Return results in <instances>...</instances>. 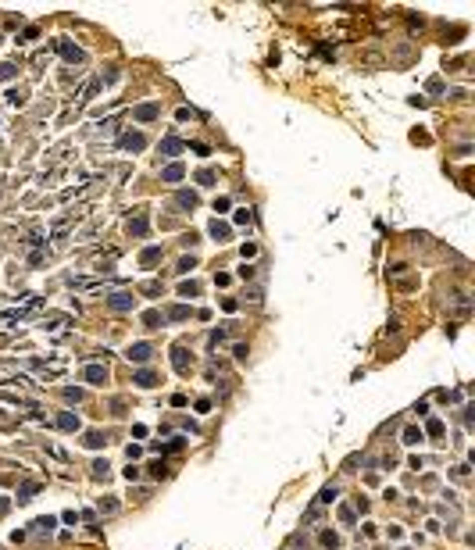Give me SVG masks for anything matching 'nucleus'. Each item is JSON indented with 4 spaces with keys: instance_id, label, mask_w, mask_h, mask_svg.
<instances>
[{
    "instance_id": "1",
    "label": "nucleus",
    "mask_w": 475,
    "mask_h": 550,
    "mask_svg": "<svg viewBox=\"0 0 475 550\" xmlns=\"http://www.w3.org/2000/svg\"><path fill=\"white\" fill-rule=\"evenodd\" d=\"M54 50H57L64 61H68V64H82V61H86V54L75 47V43H68V39H57V43H54Z\"/></svg>"
},
{
    "instance_id": "2",
    "label": "nucleus",
    "mask_w": 475,
    "mask_h": 550,
    "mask_svg": "<svg viewBox=\"0 0 475 550\" xmlns=\"http://www.w3.org/2000/svg\"><path fill=\"white\" fill-rule=\"evenodd\" d=\"M125 358L133 361V365H147L150 358H154V347H150V343H133V347L125 350Z\"/></svg>"
},
{
    "instance_id": "3",
    "label": "nucleus",
    "mask_w": 475,
    "mask_h": 550,
    "mask_svg": "<svg viewBox=\"0 0 475 550\" xmlns=\"http://www.w3.org/2000/svg\"><path fill=\"white\" fill-rule=\"evenodd\" d=\"M189 365H193V354H189V350H186V347H171V368H175L179 375H186Z\"/></svg>"
},
{
    "instance_id": "4",
    "label": "nucleus",
    "mask_w": 475,
    "mask_h": 550,
    "mask_svg": "<svg viewBox=\"0 0 475 550\" xmlns=\"http://www.w3.org/2000/svg\"><path fill=\"white\" fill-rule=\"evenodd\" d=\"M118 147H122V150H129V154H140V150L147 147V136H143V133H122Z\"/></svg>"
},
{
    "instance_id": "5",
    "label": "nucleus",
    "mask_w": 475,
    "mask_h": 550,
    "mask_svg": "<svg viewBox=\"0 0 475 550\" xmlns=\"http://www.w3.org/2000/svg\"><path fill=\"white\" fill-rule=\"evenodd\" d=\"M133 118L136 122H154V118H161V104H140V107H133Z\"/></svg>"
},
{
    "instance_id": "6",
    "label": "nucleus",
    "mask_w": 475,
    "mask_h": 550,
    "mask_svg": "<svg viewBox=\"0 0 475 550\" xmlns=\"http://www.w3.org/2000/svg\"><path fill=\"white\" fill-rule=\"evenodd\" d=\"M133 304H136V297L133 293H122V290L107 297V307H111V311H133Z\"/></svg>"
},
{
    "instance_id": "7",
    "label": "nucleus",
    "mask_w": 475,
    "mask_h": 550,
    "mask_svg": "<svg viewBox=\"0 0 475 550\" xmlns=\"http://www.w3.org/2000/svg\"><path fill=\"white\" fill-rule=\"evenodd\" d=\"M82 379L90 382V386H104V382L111 379V375H107V368H104V365H86V371H82Z\"/></svg>"
},
{
    "instance_id": "8",
    "label": "nucleus",
    "mask_w": 475,
    "mask_h": 550,
    "mask_svg": "<svg viewBox=\"0 0 475 550\" xmlns=\"http://www.w3.org/2000/svg\"><path fill=\"white\" fill-rule=\"evenodd\" d=\"M54 422H57V429H61V432H79V425H82V422H79V414H72V411H61Z\"/></svg>"
},
{
    "instance_id": "9",
    "label": "nucleus",
    "mask_w": 475,
    "mask_h": 550,
    "mask_svg": "<svg viewBox=\"0 0 475 550\" xmlns=\"http://www.w3.org/2000/svg\"><path fill=\"white\" fill-rule=\"evenodd\" d=\"M197 204H200V196L193 193V189H179V193H175V207H179V211H193Z\"/></svg>"
},
{
    "instance_id": "10",
    "label": "nucleus",
    "mask_w": 475,
    "mask_h": 550,
    "mask_svg": "<svg viewBox=\"0 0 475 550\" xmlns=\"http://www.w3.org/2000/svg\"><path fill=\"white\" fill-rule=\"evenodd\" d=\"M182 150H186V143H182L179 136H164V140H161V154H164V158H179Z\"/></svg>"
},
{
    "instance_id": "11",
    "label": "nucleus",
    "mask_w": 475,
    "mask_h": 550,
    "mask_svg": "<svg viewBox=\"0 0 475 550\" xmlns=\"http://www.w3.org/2000/svg\"><path fill=\"white\" fill-rule=\"evenodd\" d=\"M133 382H136L140 389H154V386H158V371H150V368H140L136 375H133Z\"/></svg>"
},
{
    "instance_id": "12",
    "label": "nucleus",
    "mask_w": 475,
    "mask_h": 550,
    "mask_svg": "<svg viewBox=\"0 0 475 550\" xmlns=\"http://www.w3.org/2000/svg\"><path fill=\"white\" fill-rule=\"evenodd\" d=\"M158 261H161V247H147V250L140 254V265H143V268H158Z\"/></svg>"
},
{
    "instance_id": "13",
    "label": "nucleus",
    "mask_w": 475,
    "mask_h": 550,
    "mask_svg": "<svg viewBox=\"0 0 475 550\" xmlns=\"http://www.w3.org/2000/svg\"><path fill=\"white\" fill-rule=\"evenodd\" d=\"M147 229H150L147 214H136V218H129V236H147Z\"/></svg>"
},
{
    "instance_id": "14",
    "label": "nucleus",
    "mask_w": 475,
    "mask_h": 550,
    "mask_svg": "<svg viewBox=\"0 0 475 550\" xmlns=\"http://www.w3.org/2000/svg\"><path fill=\"white\" fill-rule=\"evenodd\" d=\"M211 236L218 239V243H229V239H232V229H229L225 222H218V218H214V222H211Z\"/></svg>"
},
{
    "instance_id": "15",
    "label": "nucleus",
    "mask_w": 475,
    "mask_h": 550,
    "mask_svg": "<svg viewBox=\"0 0 475 550\" xmlns=\"http://www.w3.org/2000/svg\"><path fill=\"white\" fill-rule=\"evenodd\" d=\"M82 443L90 447V450H100V447L107 443V436H104L100 429H90V432H86V439H82Z\"/></svg>"
},
{
    "instance_id": "16",
    "label": "nucleus",
    "mask_w": 475,
    "mask_h": 550,
    "mask_svg": "<svg viewBox=\"0 0 475 550\" xmlns=\"http://www.w3.org/2000/svg\"><path fill=\"white\" fill-rule=\"evenodd\" d=\"M161 179H164V183H179V179H182V165H179V161H171V165L161 172Z\"/></svg>"
},
{
    "instance_id": "17",
    "label": "nucleus",
    "mask_w": 475,
    "mask_h": 550,
    "mask_svg": "<svg viewBox=\"0 0 475 550\" xmlns=\"http://www.w3.org/2000/svg\"><path fill=\"white\" fill-rule=\"evenodd\" d=\"M189 315H193V311H189L186 304H175V307H168V311H164V318H171V322H182V318H189Z\"/></svg>"
},
{
    "instance_id": "18",
    "label": "nucleus",
    "mask_w": 475,
    "mask_h": 550,
    "mask_svg": "<svg viewBox=\"0 0 475 550\" xmlns=\"http://www.w3.org/2000/svg\"><path fill=\"white\" fill-rule=\"evenodd\" d=\"M400 439H404V443H407V447H415V443H418V439H422V429H418V425H407V429L400 432Z\"/></svg>"
},
{
    "instance_id": "19",
    "label": "nucleus",
    "mask_w": 475,
    "mask_h": 550,
    "mask_svg": "<svg viewBox=\"0 0 475 550\" xmlns=\"http://www.w3.org/2000/svg\"><path fill=\"white\" fill-rule=\"evenodd\" d=\"M61 397H64V400H68V404H79V400L86 397V393H82L79 386H64V389H61Z\"/></svg>"
},
{
    "instance_id": "20",
    "label": "nucleus",
    "mask_w": 475,
    "mask_h": 550,
    "mask_svg": "<svg viewBox=\"0 0 475 550\" xmlns=\"http://www.w3.org/2000/svg\"><path fill=\"white\" fill-rule=\"evenodd\" d=\"M193 268H197V257H193V254L179 257V265H175V272H179V275H186V272H193Z\"/></svg>"
},
{
    "instance_id": "21",
    "label": "nucleus",
    "mask_w": 475,
    "mask_h": 550,
    "mask_svg": "<svg viewBox=\"0 0 475 550\" xmlns=\"http://www.w3.org/2000/svg\"><path fill=\"white\" fill-rule=\"evenodd\" d=\"M90 475H93V479H111V468H107V461H93Z\"/></svg>"
},
{
    "instance_id": "22",
    "label": "nucleus",
    "mask_w": 475,
    "mask_h": 550,
    "mask_svg": "<svg viewBox=\"0 0 475 550\" xmlns=\"http://www.w3.org/2000/svg\"><path fill=\"white\" fill-rule=\"evenodd\" d=\"M143 325H147V329H158V325H164V315H161V311H147V315H143Z\"/></svg>"
},
{
    "instance_id": "23",
    "label": "nucleus",
    "mask_w": 475,
    "mask_h": 550,
    "mask_svg": "<svg viewBox=\"0 0 475 550\" xmlns=\"http://www.w3.org/2000/svg\"><path fill=\"white\" fill-rule=\"evenodd\" d=\"M318 543H321V547H325V550H336V547H339V536L325 529V533H321V536H318Z\"/></svg>"
},
{
    "instance_id": "24",
    "label": "nucleus",
    "mask_w": 475,
    "mask_h": 550,
    "mask_svg": "<svg viewBox=\"0 0 475 550\" xmlns=\"http://www.w3.org/2000/svg\"><path fill=\"white\" fill-rule=\"evenodd\" d=\"M197 293H200V286L193 282V279H189V282H179V297H189V300H193Z\"/></svg>"
},
{
    "instance_id": "25",
    "label": "nucleus",
    "mask_w": 475,
    "mask_h": 550,
    "mask_svg": "<svg viewBox=\"0 0 475 550\" xmlns=\"http://www.w3.org/2000/svg\"><path fill=\"white\" fill-rule=\"evenodd\" d=\"M54 522H57V518H50V515H47V518H36V522H32V533H50Z\"/></svg>"
},
{
    "instance_id": "26",
    "label": "nucleus",
    "mask_w": 475,
    "mask_h": 550,
    "mask_svg": "<svg viewBox=\"0 0 475 550\" xmlns=\"http://www.w3.org/2000/svg\"><path fill=\"white\" fill-rule=\"evenodd\" d=\"M425 432H429V436H443V422H440V418H429Z\"/></svg>"
},
{
    "instance_id": "27",
    "label": "nucleus",
    "mask_w": 475,
    "mask_h": 550,
    "mask_svg": "<svg viewBox=\"0 0 475 550\" xmlns=\"http://www.w3.org/2000/svg\"><path fill=\"white\" fill-rule=\"evenodd\" d=\"M36 490H39V486H36V482H29V486H21V493H18V500H21V504H25V500H32V497H36Z\"/></svg>"
},
{
    "instance_id": "28",
    "label": "nucleus",
    "mask_w": 475,
    "mask_h": 550,
    "mask_svg": "<svg viewBox=\"0 0 475 550\" xmlns=\"http://www.w3.org/2000/svg\"><path fill=\"white\" fill-rule=\"evenodd\" d=\"M182 447H186V439L179 436V439H171V443H164L161 450H164V454H175V450H182Z\"/></svg>"
},
{
    "instance_id": "29",
    "label": "nucleus",
    "mask_w": 475,
    "mask_h": 550,
    "mask_svg": "<svg viewBox=\"0 0 475 550\" xmlns=\"http://www.w3.org/2000/svg\"><path fill=\"white\" fill-rule=\"evenodd\" d=\"M197 183H200V186H211V183H214V172H211V168L197 172Z\"/></svg>"
},
{
    "instance_id": "30",
    "label": "nucleus",
    "mask_w": 475,
    "mask_h": 550,
    "mask_svg": "<svg viewBox=\"0 0 475 550\" xmlns=\"http://www.w3.org/2000/svg\"><path fill=\"white\" fill-rule=\"evenodd\" d=\"M189 150L197 154V158H207V154H211V147H207V143H189Z\"/></svg>"
},
{
    "instance_id": "31",
    "label": "nucleus",
    "mask_w": 475,
    "mask_h": 550,
    "mask_svg": "<svg viewBox=\"0 0 475 550\" xmlns=\"http://www.w3.org/2000/svg\"><path fill=\"white\" fill-rule=\"evenodd\" d=\"M229 207H232V204H229V196H218V200H214V211H218V214H225Z\"/></svg>"
},
{
    "instance_id": "32",
    "label": "nucleus",
    "mask_w": 475,
    "mask_h": 550,
    "mask_svg": "<svg viewBox=\"0 0 475 550\" xmlns=\"http://www.w3.org/2000/svg\"><path fill=\"white\" fill-rule=\"evenodd\" d=\"M232 354H236V361H247V343H236Z\"/></svg>"
},
{
    "instance_id": "33",
    "label": "nucleus",
    "mask_w": 475,
    "mask_h": 550,
    "mask_svg": "<svg viewBox=\"0 0 475 550\" xmlns=\"http://www.w3.org/2000/svg\"><path fill=\"white\" fill-rule=\"evenodd\" d=\"M14 72H18V64H4V68H0V79H14Z\"/></svg>"
},
{
    "instance_id": "34",
    "label": "nucleus",
    "mask_w": 475,
    "mask_h": 550,
    "mask_svg": "<svg viewBox=\"0 0 475 550\" xmlns=\"http://www.w3.org/2000/svg\"><path fill=\"white\" fill-rule=\"evenodd\" d=\"M339 518L347 522V525H354V508H339Z\"/></svg>"
},
{
    "instance_id": "35",
    "label": "nucleus",
    "mask_w": 475,
    "mask_h": 550,
    "mask_svg": "<svg viewBox=\"0 0 475 550\" xmlns=\"http://www.w3.org/2000/svg\"><path fill=\"white\" fill-rule=\"evenodd\" d=\"M229 282H232L229 272H218V275H214V286H229Z\"/></svg>"
},
{
    "instance_id": "36",
    "label": "nucleus",
    "mask_w": 475,
    "mask_h": 550,
    "mask_svg": "<svg viewBox=\"0 0 475 550\" xmlns=\"http://www.w3.org/2000/svg\"><path fill=\"white\" fill-rule=\"evenodd\" d=\"M36 36H39V29H36V25H29V29H25V32H21L18 39H25V43H29V39H36Z\"/></svg>"
},
{
    "instance_id": "37",
    "label": "nucleus",
    "mask_w": 475,
    "mask_h": 550,
    "mask_svg": "<svg viewBox=\"0 0 475 550\" xmlns=\"http://www.w3.org/2000/svg\"><path fill=\"white\" fill-rule=\"evenodd\" d=\"M222 340H225V329H218V333H211V347H218Z\"/></svg>"
},
{
    "instance_id": "38",
    "label": "nucleus",
    "mask_w": 475,
    "mask_h": 550,
    "mask_svg": "<svg viewBox=\"0 0 475 550\" xmlns=\"http://www.w3.org/2000/svg\"><path fill=\"white\" fill-rule=\"evenodd\" d=\"M254 275V265H240V279H250Z\"/></svg>"
},
{
    "instance_id": "39",
    "label": "nucleus",
    "mask_w": 475,
    "mask_h": 550,
    "mask_svg": "<svg viewBox=\"0 0 475 550\" xmlns=\"http://www.w3.org/2000/svg\"><path fill=\"white\" fill-rule=\"evenodd\" d=\"M211 411V400H197V414H207Z\"/></svg>"
},
{
    "instance_id": "40",
    "label": "nucleus",
    "mask_w": 475,
    "mask_h": 550,
    "mask_svg": "<svg viewBox=\"0 0 475 550\" xmlns=\"http://www.w3.org/2000/svg\"><path fill=\"white\" fill-rule=\"evenodd\" d=\"M7 508H11V500H7V497H0V515H7Z\"/></svg>"
}]
</instances>
